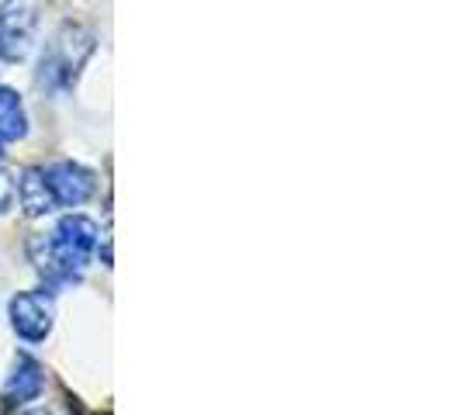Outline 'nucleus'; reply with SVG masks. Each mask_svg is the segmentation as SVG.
Instances as JSON below:
<instances>
[{
  "mask_svg": "<svg viewBox=\"0 0 460 415\" xmlns=\"http://www.w3.org/2000/svg\"><path fill=\"white\" fill-rule=\"evenodd\" d=\"M97 222L87 215H66L52 235H35L31 239V260L52 284H69L84 274L93 246H97Z\"/></svg>",
  "mask_w": 460,
  "mask_h": 415,
  "instance_id": "nucleus-1",
  "label": "nucleus"
},
{
  "mask_svg": "<svg viewBox=\"0 0 460 415\" xmlns=\"http://www.w3.org/2000/svg\"><path fill=\"white\" fill-rule=\"evenodd\" d=\"M35 28H39L35 0H7L0 7V59L22 63L35 46Z\"/></svg>",
  "mask_w": 460,
  "mask_h": 415,
  "instance_id": "nucleus-2",
  "label": "nucleus"
},
{
  "mask_svg": "<svg viewBox=\"0 0 460 415\" xmlns=\"http://www.w3.org/2000/svg\"><path fill=\"white\" fill-rule=\"evenodd\" d=\"M11 329L28 340V343H42L52 332V301L46 298V291H22L14 295L11 305Z\"/></svg>",
  "mask_w": 460,
  "mask_h": 415,
  "instance_id": "nucleus-3",
  "label": "nucleus"
},
{
  "mask_svg": "<svg viewBox=\"0 0 460 415\" xmlns=\"http://www.w3.org/2000/svg\"><path fill=\"white\" fill-rule=\"evenodd\" d=\"M42 173H46V184L52 190L56 208L84 205V201H91L93 190H97V177L87 166H80V163H52Z\"/></svg>",
  "mask_w": 460,
  "mask_h": 415,
  "instance_id": "nucleus-4",
  "label": "nucleus"
},
{
  "mask_svg": "<svg viewBox=\"0 0 460 415\" xmlns=\"http://www.w3.org/2000/svg\"><path fill=\"white\" fill-rule=\"evenodd\" d=\"M46 388V377H42V367H39V360H31L28 353H22L18 360H14V370L7 374V384H4V392L11 402H35L39 394Z\"/></svg>",
  "mask_w": 460,
  "mask_h": 415,
  "instance_id": "nucleus-5",
  "label": "nucleus"
},
{
  "mask_svg": "<svg viewBox=\"0 0 460 415\" xmlns=\"http://www.w3.org/2000/svg\"><path fill=\"white\" fill-rule=\"evenodd\" d=\"M18 198H22L24 215L39 218V215H49L56 201H52V190L46 184V173L42 170H24L22 181H18Z\"/></svg>",
  "mask_w": 460,
  "mask_h": 415,
  "instance_id": "nucleus-6",
  "label": "nucleus"
},
{
  "mask_svg": "<svg viewBox=\"0 0 460 415\" xmlns=\"http://www.w3.org/2000/svg\"><path fill=\"white\" fill-rule=\"evenodd\" d=\"M28 136V118L18 91L0 87V142H18Z\"/></svg>",
  "mask_w": 460,
  "mask_h": 415,
  "instance_id": "nucleus-7",
  "label": "nucleus"
},
{
  "mask_svg": "<svg viewBox=\"0 0 460 415\" xmlns=\"http://www.w3.org/2000/svg\"><path fill=\"white\" fill-rule=\"evenodd\" d=\"M4 208H11V184L0 177V211H4Z\"/></svg>",
  "mask_w": 460,
  "mask_h": 415,
  "instance_id": "nucleus-8",
  "label": "nucleus"
},
{
  "mask_svg": "<svg viewBox=\"0 0 460 415\" xmlns=\"http://www.w3.org/2000/svg\"><path fill=\"white\" fill-rule=\"evenodd\" d=\"M28 415H52V412H46V409H39V412H28Z\"/></svg>",
  "mask_w": 460,
  "mask_h": 415,
  "instance_id": "nucleus-9",
  "label": "nucleus"
},
{
  "mask_svg": "<svg viewBox=\"0 0 460 415\" xmlns=\"http://www.w3.org/2000/svg\"><path fill=\"white\" fill-rule=\"evenodd\" d=\"M0 163H4V149H0Z\"/></svg>",
  "mask_w": 460,
  "mask_h": 415,
  "instance_id": "nucleus-10",
  "label": "nucleus"
}]
</instances>
